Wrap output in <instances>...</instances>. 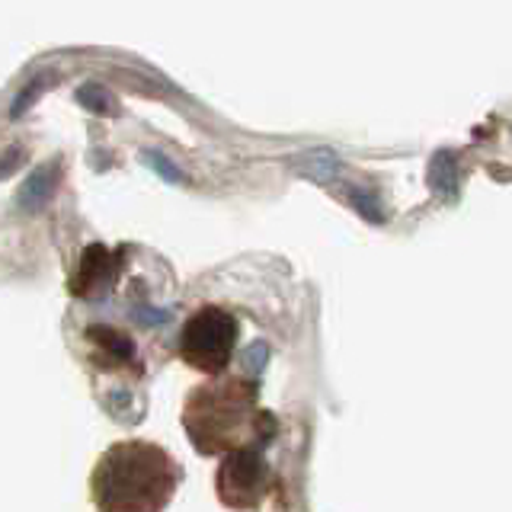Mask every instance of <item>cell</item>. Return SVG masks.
Wrapping results in <instances>:
<instances>
[{"label":"cell","instance_id":"6da1fadb","mask_svg":"<svg viewBox=\"0 0 512 512\" xmlns=\"http://www.w3.org/2000/svg\"><path fill=\"white\" fill-rule=\"evenodd\" d=\"M180 487V461L144 439L109 445L90 474L100 512H164Z\"/></svg>","mask_w":512,"mask_h":512},{"label":"cell","instance_id":"7a4b0ae2","mask_svg":"<svg viewBox=\"0 0 512 512\" xmlns=\"http://www.w3.org/2000/svg\"><path fill=\"white\" fill-rule=\"evenodd\" d=\"M183 426L202 455H218L247 445V436H256V442L266 445L276 423L266 410H256L253 384L221 378L189 394Z\"/></svg>","mask_w":512,"mask_h":512},{"label":"cell","instance_id":"3957f363","mask_svg":"<svg viewBox=\"0 0 512 512\" xmlns=\"http://www.w3.org/2000/svg\"><path fill=\"white\" fill-rule=\"evenodd\" d=\"M237 336V317L231 311L208 304V308H199L186 320L180 333V356L205 375H221L234 356Z\"/></svg>","mask_w":512,"mask_h":512},{"label":"cell","instance_id":"277c9868","mask_svg":"<svg viewBox=\"0 0 512 512\" xmlns=\"http://www.w3.org/2000/svg\"><path fill=\"white\" fill-rule=\"evenodd\" d=\"M215 487L218 500L228 509L247 512L260 506L269 490V464L263 458V445H237L224 452Z\"/></svg>","mask_w":512,"mask_h":512},{"label":"cell","instance_id":"5b68a950","mask_svg":"<svg viewBox=\"0 0 512 512\" xmlns=\"http://www.w3.org/2000/svg\"><path fill=\"white\" fill-rule=\"evenodd\" d=\"M119 269H122V253H109L106 247H87L84 260L77 266V276L71 282V292L84 301L93 298H103L112 285L119 279Z\"/></svg>","mask_w":512,"mask_h":512},{"label":"cell","instance_id":"8992f818","mask_svg":"<svg viewBox=\"0 0 512 512\" xmlns=\"http://www.w3.org/2000/svg\"><path fill=\"white\" fill-rule=\"evenodd\" d=\"M87 340L93 346V356H96V365H100V368H116V372H122V368L138 362L135 340L125 330H119V327L93 324L87 330Z\"/></svg>","mask_w":512,"mask_h":512},{"label":"cell","instance_id":"52a82bcc","mask_svg":"<svg viewBox=\"0 0 512 512\" xmlns=\"http://www.w3.org/2000/svg\"><path fill=\"white\" fill-rule=\"evenodd\" d=\"M55 183H58V160L48 167H39L36 173H29V180L16 192V202H20V208H39L52 196Z\"/></svg>","mask_w":512,"mask_h":512},{"label":"cell","instance_id":"ba28073f","mask_svg":"<svg viewBox=\"0 0 512 512\" xmlns=\"http://www.w3.org/2000/svg\"><path fill=\"white\" fill-rule=\"evenodd\" d=\"M141 160H144V164H148V167H154V170H157V176H164L167 183H180V180H183V173L176 170L164 154H157V151H144V154H141Z\"/></svg>","mask_w":512,"mask_h":512},{"label":"cell","instance_id":"9c48e42d","mask_svg":"<svg viewBox=\"0 0 512 512\" xmlns=\"http://www.w3.org/2000/svg\"><path fill=\"white\" fill-rule=\"evenodd\" d=\"M80 103H84L87 109H96V112H106L112 103H109V96H106V90H100V87H84L80 90V96H77Z\"/></svg>","mask_w":512,"mask_h":512},{"label":"cell","instance_id":"30bf717a","mask_svg":"<svg viewBox=\"0 0 512 512\" xmlns=\"http://www.w3.org/2000/svg\"><path fill=\"white\" fill-rule=\"evenodd\" d=\"M20 160H23V151L20 148H13L7 157H0V176H7L16 164H20Z\"/></svg>","mask_w":512,"mask_h":512}]
</instances>
